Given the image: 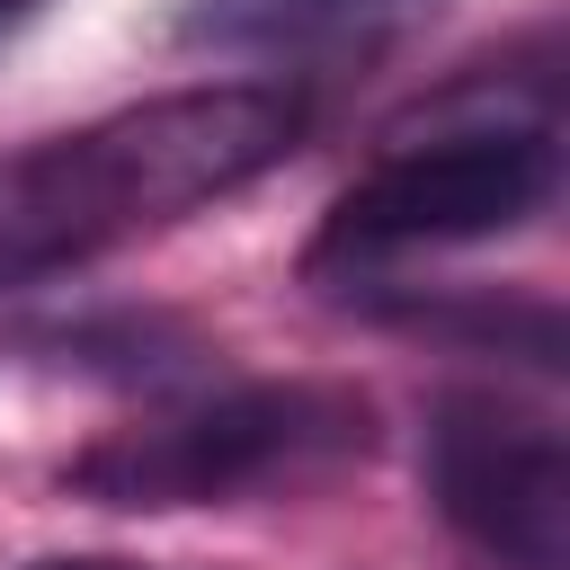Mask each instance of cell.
I'll return each instance as SVG.
<instances>
[{"label": "cell", "instance_id": "1", "mask_svg": "<svg viewBox=\"0 0 570 570\" xmlns=\"http://www.w3.org/2000/svg\"><path fill=\"white\" fill-rule=\"evenodd\" d=\"M303 89L214 80L0 151V294L240 196L303 142Z\"/></svg>", "mask_w": 570, "mask_h": 570}, {"label": "cell", "instance_id": "3", "mask_svg": "<svg viewBox=\"0 0 570 570\" xmlns=\"http://www.w3.org/2000/svg\"><path fill=\"white\" fill-rule=\"evenodd\" d=\"M561 187V134L552 116H481V125H445L428 142H401L383 169H365L321 240H312V276L330 285H365L401 258H436V249H472L499 240L517 223H534Z\"/></svg>", "mask_w": 570, "mask_h": 570}, {"label": "cell", "instance_id": "6", "mask_svg": "<svg viewBox=\"0 0 570 570\" xmlns=\"http://www.w3.org/2000/svg\"><path fill=\"white\" fill-rule=\"evenodd\" d=\"M36 570H142V561H36Z\"/></svg>", "mask_w": 570, "mask_h": 570}, {"label": "cell", "instance_id": "7", "mask_svg": "<svg viewBox=\"0 0 570 570\" xmlns=\"http://www.w3.org/2000/svg\"><path fill=\"white\" fill-rule=\"evenodd\" d=\"M27 9H36V0H0V27H18V18H27Z\"/></svg>", "mask_w": 570, "mask_h": 570}, {"label": "cell", "instance_id": "5", "mask_svg": "<svg viewBox=\"0 0 570 570\" xmlns=\"http://www.w3.org/2000/svg\"><path fill=\"white\" fill-rule=\"evenodd\" d=\"M436 9L445 0H187L178 36L249 62H374Z\"/></svg>", "mask_w": 570, "mask_h": 570}, {"label": "cell", "instance_id": "2", "mask_svg": "<svg viewBox=\"0 0 570 570\" xmlns=\"http://www.w3.org/2000/svg\"><path fill=\"white\" fill-rule=\"evenodd\" d=\"M374 445V410L347 383H232L178 410H151L134 428H107L89 454H71V490L98 508H232L312 490L338 463Z\"/></svg>", "mask_w": 570, "mask_h": 570}, {"label": "cell", "instance_id": "4", "mask_svg": "<svg viewBox=\"0 0 570 570\" xmlns=\"http://www.w3.org/2000/svg\"><path fill=\"white\" fill-rule=\"evenodd\" d=\"M428 499L499 570L570 561V463L561 428L508 392H445L428 410Z\"/></svg>", "mask_w": 570, "mask_h": 570}]
</instances>
